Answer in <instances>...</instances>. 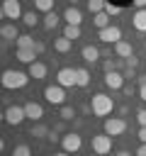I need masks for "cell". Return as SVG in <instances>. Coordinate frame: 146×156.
<instances>
[{
	"label": "cell",
	"mask_w": 146,
	"mask_h": 156,
	"mask_svg": "<svg viewBox=\"0 0 146 156\" xmlns=\"http://www.w3.org/2000/svg\"><path fill=\"white\" fill-rule=\"evenodd\" d=\"M114 54H117L119 58H129V56H134V46H131L129 41H124V39H122V41H117V44H114Z\"/></svg>",
	"instance_id": "cell-16"
},
{
	"label": "cell",
	"mask_w": 146,
	"mask_h": 156,
	"mask_svg": "<svg viewBox=\"0 0 146 156\" xmlns=\"http://www.w3.org/2000/svg\"><path fill=\"white\" fill-rule=\"evenodd\" d=\"M97 39H100V41H105V44H117V41H122V29H119L117 24H109V27L100 29Z\"/></svg>",
	"instance_id": "cell-8"
},
{
	"label": "cell",
	"mask_w": 146,
	"mask_h": 156,
	"mask_svg": "<svg viewBox=\"0 0 146 156\" xmlns=\"http://www.w3.org/2000/svg\"><path fill=\"white\" fill-rule=\"evenodd\" d=\"M10 156H32V149L27 146V144H17L15 149H12V154Z\"/></svg>",
	"instance_id": "cell-30"
},
{
	"label": "cell",
	"mask_w": 146,
	"mask_h": 156,
	"mask_svg": "<svg viewBox=\"0 0 146 156\" xmlns=\"http://www.w3.org/2000/svg\"><path fill=\"white\" fill-rule=\"evenodd\" d=\"M44 98H46V102L49 105H63L66 102V90H63V85H46L44 88Z\"/></svg>",
	"instance_id": "cell-5"
},
{
	"label": "cell",
	"mask_w": 146,
	"mask_h": 156,
	"mask_svg": "<svg viewBox=\"0 0 146 156\" xmlns=\"http://www.w3.org/2000/svg\"><path fill=\"white\" fill-rule=\"evenodd\" d=\"M27 73H29V78H34V80H44V78H46V73H49V68H46V63L34 61V63H29Z\"/></svg>",
	"instance_id": "cell-14"
},
{
	"label": "cell",
	"mask_w": 146,
	"mask_h": 156,
	"mask_svg": "<svg viewBox=\"0 0 146 156\" xmlns=\"http://www.w3.org/2000/svg\"><path fill=\"white\" fill-rule=\"evenodd\" d=\"M61 146H63L66 154H75V151H80V146H83V139H80V134L68 132V134L61 136Z\"/></svg>",
	"instance_id": "cell-6"
},
{
	"label": "cell",
	"mask_w": 146,
	"mask_h": 156,
	"mask_svg": "<svg viewBox=\"0 0 146 156\" xmlns=\"http://www.w3.org/2000/svg\"><path fill=\"white\" fill-rule=\"evenodd\" d=\"M15 46L17 49H34V39L29 34H19V39L15 41Z\"/></svg>",
	"instance_id": "cell-23"
},
{
	"label": "cell",
	"mask_w": 146,
	"mask_h": 156,
	"mask_svg": "<svg viewBox=\"0 0 146 156\" xmlns=\"http://www.w3.org/2000/svg\"><path fill=\"white\" fill-rule=\"evenodd\" d=\"M90 110H92L95 117H107V115H112V110H114V100H112L109 95H105V93H95V95L90 98Z\"/></svg>",
	"instance_id": "cell-1"
},
{
	"label": "cell",
	"mask_w": 146,
	"mask_h": 156,
	"mask_svg": "<svg viewBox=\"0 0 146 156\" xmlns=\"http://www.w3.org/2000/svg\"><path fill=\"white\" fill-rule=\"evenodd\" d=\"M15 56H17V61H22V63H27V66L36 61L34 49H15Z\"/></svg>",
	"instance_id": "cell-19"
},
{
	"label": "cell",
	"mask_w": 146,
	"mask_h": 156,
	"mask_svg": "<svg viewBox=\"0 0 146 156\" xmlns=\"http://www.w3.org/2000/svg\"><path fill=\"white\" fill-rule=\"evenodd\" d=\"M73 49V41L68 39V37H58V39H54V51H58V54H68Z\"/></svg>",
	"instance_id": "cell-17"
},
{
	"label": "cell",
	"mask_w": 146,
	"mask_h": 156,
	"mask_svg": "<svg viewBox=\"0 0 146 156\" xmlns=\"http://www.w3.org/2000/svg\"><path fill=\"white\" fill-rule=\"evenodd\" d=\"M68 2H71V5H75V2H80V0H68Z\"/></svg>",
	"instance_id": "cell-42"
},
{
	"label": "cell",
	"mask_w": 146,
	"mask_h": 156,
	"mask_svg": "<svg viewBox=\"0 0 146 156\" xmlns=\"http://www.w3.org/2000/svg\"><path fill=\"white\" fill-rule=\"evenodd\" d=\"M119 10H122V5H114V2H107V5H105V12H107V15H117Z\"/></svg>",
	"instance_id": "cell-31"
},
{
	"label": "cell",
	"mask_w": 146,
	"mask_h": 156,
	"mask_svg": "<svg viewBox=\"0 0 146 156\" xmlns=\"http://www.w3.org/2000/svg\"><path fill=\"white\" fill-rule=\"evenodd\" d=\"M63 37H68L71 41L80 39V27H75V24H66V29H63Z\"/></svg>",
	"instance_id": "cell-25"
},
{
	"label": "cell",
	"mask_w": 146,
	"mask_h": 156,
	"mask_svg": "<svg viewBox=\"0 0 146 156\" xmlns=\"http://www.w3.org/2000/svg\"><path fill=\"white\" fill-rule=\"evenodd\" d=\"M90 149H92V154H97V156H107L109 151H112V136L109 134H95L92 136V141H90Z\"/></svg>",
	"instance_id": "cell-3"
},
{
	"label": "cell",
	"mask_w": 146,
	"mask_h": 156,
	"mask_svg": "<svg viewBox=\"0 0 146 156\" xmlns=\"http://www.w3.org/2000/svg\"><path fill=\"white\" fill-rule=\"evenodd\" d=\"M117 156H131V154H129V151H119Z\"/></svg>",
	"instance_id": "cell-40"
},
{
	"label": "cell",
	"mask_w": 146,
	"mask_h": 156,
	"mask_svg": "<svg viewBox=\"0 0 146 156\" xmlns=\"http://www.w3.org/2000/svg\"><path fill=\"white\" fill-rule=\"evenodd\" d=\"M24 112H27V119H32V122H39L44 117V107L39 102H34V100L24 102Z\"/></svg>",
	"instance_id": "cell-13"
},
{
	"label": "cell",
	"mask_w": 146,
	"mask_h": 156,
	"mask_svg": "<svg viewBox=\"0 0 146 156\" xmlns=\"http://www.w3.org/2000/svg\"><path fill=\"white\" fill-rule=\"evenodd\" d=\"M124 132H127V122H124L122 117H107V119H105V134L119 136V134H124Z\"/></svg>",
	"instance_id": "cell-7"
},
{
	"label": "cell",
	"mask_w": 146,
	"mask_h": 156,
	"mask_svg": "<svg viewBox=\"0 0 146 156\" xmlns=\"http://www.w3.org/2000/svg\"><path fill=\"white\" fill-rule=\"evenodd\" d=\"M131 2H134L139 10H144V5H146V0H131Z\"/></svg>",
	"instance_id": "cell-39"
},
{
	"label": "cell",
	"mask_w": 146,
	"mask_h": 156,
	"mask_svg": "<svg viewBox=\"0 0 146 156\" xmlns=\"http://www.w3.org/2000/svg\"><path fill=\"white\" fill-rule=\"evenodd\" d=\"M58 117L68 122V119H73V117H75V110H73L71 105H61V112H58Z\"/></svg>",
	"instance_id": "cell-29"
},
{
	"label": "cell",
	"mask_w": 146,
	"mask_h": 156,
	"mask_svg": "<svg viewBox=\"0 0 146 156\" xmlns=\"http://www.w3.org/2000/svg\"><path fill=\"white\" fill-rule=\"evenodd\" d=\"M54 156H68V154H66V151H58V154H54Z\"/></svg>",
	"instance_id": "cell-41"
},
{
	"label": "cell",
	"mask_w": 146,
	"mask_h": 156,
	"mask_svg": "<svg viewBox=\"0 0 146 156\" xmlns=\"http://www.w3.org/2000/svg\"><path fill=\"white\" fill-rule=\"evenodd\" d=\"M2 88H7V90H19V88H24L27 85V80H29V73H24V71H15V68H7V71H2Z\"/></svg>",
	"instance_id": "cell-2"
},
{
	"label": "cell",
	"mask_w": 146,
	"mask_h": 156,
	"mask_svg": "<svg viewBox=\"0 0 146 156\" xmlns=\"http://www.w3.org/2000/svg\"><path fill=\"white\" fill-rule=\"evenodd\" d=\"M56 24H58V15H56V12H46V15H44V27H46V29H54Z\"/></svg>",
	"instance_id": "cell-27"
},
{
	"label": "cell",
	"mask_w": 146,
	"mask_h": 156,
	"mask_svg": "<svg viewBox=\"0 0 146 156\" xmlns=\"http://www.w3.org/2000/svg\"><path fill=\"white\" fill-rule=\"evenodd\" d=\"M114 66H117L114 61H105V63H102V68H105V73H109V71H114Z\"/></svg>",
	"instance_id": "cell-33"
},
{
	"label": "cell",
	"mask_w": 146,
	"mask_h": 156,
	"mask_svg": "<svg viewBox=\"0 0 146 156\" xmlns=\"http://www.w3.org/2000/svg\"><path fill=\"white\" fill-rule=\"evenodd\" d=\"M80 56H83V61H88V63H95V61L100 58V49H97V46H92V44H88V46H83Z\"/></svg>",
	"instance_id": "cell-18"
},
{
	"label": "cell",
	"mask_w": 146,
	"mask_h": 156,
	"mask_svg": "<svg viewBox=\"0 0 146 156\" xmlns=\"http://www.w3.org/2000/svg\"><path fill=\"white\" fill-rule=\"evenodd\" d=\"M75 78H78V88H88L90 85V73L85 68H75Z\"/></svg>",
	"instance_id": "cell-22"
},
{
	"label": "cell",
	"mask_w": 146,
	"mask_h": 156,
	"mask_svg": "<svg viewBox=\"0 0 146 156\" xmlns=\"http://www.w3.org/2000/svg\"><path fill=\"white\" fill-rule=\"evenodd\" d=\"M24 12H22V5L19 0H2V17L5 20H19Z\"/></svg>",
	"instance_id": "cell-9"
},
{
	"label": "cell",
	"mask_w": 146,
	"mask_h": 156,
	"mask_svg": "<svg viewBox=\"0 0 146 156\" xmlns=\"http://www.w3.org/2000/svg\"><path fill=\"white\" fill-rule=\"evenodd\" d=\"M131 24L136 32H146V10H136L131 17Z\"/></svg>",
	"instance_id": "cell-20"
},
{
	"label": "cell",
	"mask_w": 146,
	"mask_h": 156,
	"mask_svg": "<svg viewBox=\"0 0 146 156\" xmlns=\"http://www.w3.org/2000/svg\"><path fill=\"white\" fill-rule=\"evenodd\" d=\"M139 98H141V100H144V102H146V83H144V85H141V88H139Z\"/></svg>",
	"instance_id": "cell-37"
},
{
	"label": "cell",
	"mask_w": 146,
	"mask_h": 156,
	"mask_svg": "<svg viewBox=\"0 0 146 156\" xmlns=\"http://www.w3.org/2000/svg\"><path fill=\"white\" fill-rule=\"evenodd\" d=\"M144 49H146V44H144Z\"/></svg>",
	"instance_id": "cell-43"
},
{
	"label": "cell",
	"mask_w": 146,
	"mask_h": 156,
	"mask_svg": "<svg viewBox=\"0 0 146 156\" xmlns=\"http://www.w3.org/2000/svg\"><path fill=\"white\" fill-rule=\"evenodd\" d=\"M56 83L63 85V88H73V85H78L75 68H58V73H56Z\"/></svg>",
	"instance_id": "cell-10"
},
{
	"label": "cell",
	"mask_w": 146,
	"mask_h": 156,
	"mask_svg": "<svg viewBox=\"0 0 146 156\" xmlns=\"http://www.w3.org/2000/svg\"><path fill=\"white\" fill-rule=\"evenodd\" d=\"M22 20H24V27H36V24H39V15H36L34 10H32V12H24Z\"/></svg>",
	"instance_id": "cell-26"
},
{
	"label": "cell",
	"mask_w": 146,
	"mask_h": 156,
	"mask_svg": "<svg viewBox=\"0 0 146 156\" xmlns=\"http://www.w3.org/2000/svg\"><path fill=\"white\" fill-rule=\"evenodd\" d=\"M24 119H27L24 105H10V107H5V122L10 127H19Z\"/></svg>",
	"instance_id": "cell-4"
},
{
	"label": "cell",
	"mask_w": 146,
	"mask_h": 156,
	"mask_svg": "<svg viewBox=\"0 0 146 156\" xmlns=\"http://www.w3.org/2000/svg\"><path fill=\"white\" fill-rule=\"evenodd\" d=\"M139 141H141V144H146V127H141V129H139Z\"/></svg>",
	"instance_id": "cell-35"
},
{
	"label": "cell",
	"mask_w": 146,
	"mask_h": 156,
	"mask_svg": "<svg viewBox=\"0 0 146 156\" xmlns=\"http://www.w3.org/2000/svg\"><path fill=\"white\" fill-rule=\"evenodd\" d=\"M136 156H146V144H141V146L136 149Z\"/></svg>",
	"instance_id": "cell-38"
},
{
	"label": "cell",
	"mask_w": 146,
	"mask_h": 156,
	"mask_svg": "<svg viewBox=\"0 0 146 156\" xmlns=\"http://www.w3.org/2000/svg\"><path fill=\"white\" fill-rule=\"evenodd\" d=\"M105 85L109 90H119V88H124V76L119 71H109V73H105Z\"/></svg>",
	"instance_id": "cell-12"
},
{
	"label": "cell",
	"mask_w": 146,
	"mask_h": 156,
	"mask_svg": "<svg viewBox=\"0 0 146 156\" xmlns=\"http://www.w3.org/2000/svg\"><path fill=\"white\" fill-rule=\"evenodd\" d=\"M34 10L39 12H54V0H34Z\"/></svg>",
	"instance_id": "cell-24"
},
{
	"label": "cell",
	"mask_w": 146,
	"mask_h": 156,
	"mask_svg": "<svg viewBox=\"0 0 146 156\" xmlns=\"http://www.w3.org/2000/svg\"><path fill=\"white\" fill-rule=\"evenodd\" d=\"M92 24L97 27V29H105V27H109V15L102 10V12H97V15H92Z\"/></svg>",
	"instance_id": "cell-21"
},
{
	"label": "cell",
	"mask_w": 146,
	"mask_h": 156,
	"mask_svg": "<svg viewBox=\"0 0 146 156\" xmlns=\"http://www.w3.org/2000/svg\"><path fill=\"white\" fill-rule=\"evenodd\" d=\"M105 5H107L105 0H88V10H90L92 15H97V12H102V10H105Z\"/></svg>",
	"instance_id": "cell-28"
},
{
	"label": "cell",
	"mask_w": 146,
	"mask_h": 156,
	"mask_svg": "<svg viewBox=\"0 0 146 156\" xmlns=\"http://www.w3.org/2000/svg\"><path fill=\"white\" fill-rule=\"evenodd\" d=\"M136 122H139L141 127H146V110H139V112H136Z\"/></svg>",
	"instance_id": "cell-32"
},
{
	"label": "cell",
	"mask_w": 146,
	"mask_h": 156,
	"mask_svg": "<svg viewBox=\"0 0 146 156\" xmlns=\"http://www.w3.org/2000/svg\"><path fill=\"white\" fill-rule=\"evenodd\" d=\"M2 39H5V41H17V39H19V29H17V24L5 22V24H2Z\"/></svg>",
	"instance_id": "cell-15"
},
{
	"label": "cell",
	"mask_w": 146,
	"mask_h": 156,
	"mask_svg": "<svg viewBox=\"0 0 146 156\" xmlns=\"http://www.w3.org/2000/svg\"><path fill=\"white\" fill-rule=\"evenodd\" d=\"M136 63H139V61H136L134 56H129V58H127V66H129V68H136Z\"/></svg>",
	"instance_id": "cell-36"
},
{
	"label": "cell",
	"mask_w": 146,
	"mask_h": 156,
	"mask_svg": "<svg viewBox=\"0 0 146 156\" xmlns=\"http://www.w3.org/2000/svg\"><path fill=\"white\" fill-rule=\"evenodd\" d=\"M44 134H46L44 127H34V129H32V136H44Z\"/></svg>",
	"instance_id": "cell-34"
},
{
	"label": "cell",
	"mask_w": 146,
	"mask_h": 156,
	"mask_svg": "<svg viewBox=\"0 0 146 156\" xmlns=\"http://www.w3.org/2000/svg\"><path fill=\"white\" fill-rule=\"evenodd\" d=\"M63 20H66V24H75V27H80V22H83V12H80L75 5H68V7L63 10Z\"/></svg>",
	"instance_id": "cell-11"
}]
</instances>
